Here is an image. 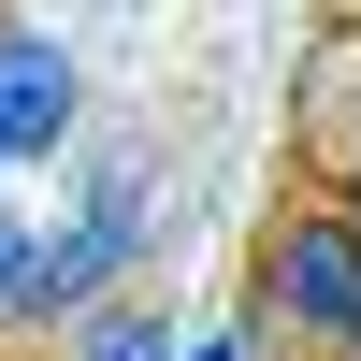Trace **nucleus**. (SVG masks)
I'll use <instances>...</instances> for the list:
<instances>
[{"label":"nucleus","instance_id":"6","mask_svg":"<svg viewBox=\"0 0 361 361\" xmlns=\"http://www.w3.org/2000/svg\"><path fill=\"white\" fill-rule=\"evenodd\" d=\"M188 361H246V318H231V333H188Z\"/></svg>","mask_w":361,"mask_h":361},{"label":"nucleus","instance_id":"4","mask_svg":"<svg viewBox=\"0 0 361 361\" xmlns=\"http://www.w3.org/2000/svg\"><path fill=\"white\" fill-rule=\"evenodd\" d=\"M44 347V202L0 188V361Z\"/></svg>","mask_w":361,"mask_h":361},{"label":"nucleus","instance_id":"1","mask_svg":"<svg viewBox=\"0 0 361 361\" xmlns=\"http://www.w3.org/2000/svg\"><path fill=\"white\" fill-rule=\"evenodd\" d=\"M246 361H361V231L333 188L275 202L246 246Z\"/></svg>","mask_w":361,"mask_h":361},{"label":"nucleus","instance_id":"3","mask_svg":"<svg viewBox=\"0 0 361 361\" xmlns=\"http://www.w3.org/2000/svg\"><path fill=\"white\" fill-rule=\"evenodd\" d=\"M87 130V73L58 29H0V188H29L44 159H73Z\"/></svg>","mask_w":361,"mask_h":361},{"label":"nucleus","instance_id":"2","mask_svg":"<svg viewBox=\"0 0 361 361\" xmlns=\"http://www.w3.org/2000/svg\"><path fill=\"white\" fill-rule=\"evenodd\" d=\"M145 246H159V188H145V159H87L73 202L44 217V347L73 333V318H102L116 289H145Z\"/></svg>","mask_w":361,"mask_h":361},{"label":"nucleus","instance_id":"5","mask_svg":"<svg viewBox=\"0 0 361 361\" xmlns=\"http://www.w3.org/2000/svg\"><path fill=\"white\" fill-rule=\"evenodd\" d=\"M58 361H188V318H159V289H116L102 318H73Z\"/></svg>","mask_w":361,"mask_h":361},{"label":"nucleus","instance_id":"7","mask_svg":"<svg viewBox=\"0 0 361 361\" xmlns=\"http://www.w3.org/2000/svg\"><path fill=\"white\" fill-rule=\"evenodd\" d=\"M333 202H347V231H361V159H347V188H333Z\"/></svg>","mask_w":361,"mask_h":361}]
</instances>
